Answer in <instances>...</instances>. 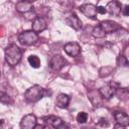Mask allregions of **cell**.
Returning <instances> with one entry per match:
<instances>
[{"mask_svg": "<svg viewBox=\"0 0 129 129\" xmlns=\"http://www.w3.org/2000/svg\"><path fill=\"white\" fill-rule=\"evenodd\" d=\"M121 13H123L125 16H128L129 15V5H125L124 8H122Z\"/></svg>", "mask_w": 129, "mask_h": 129, "instance_id": "23", "label": "cell"}, {"mask_svg": "<svg viewBox=\"0 0 129 129\" xmlns=\"http://www.w3.org/2000/svg\"><path fill=\"white\" fill-rule=\"evenodd\" d=\"M69 103H70V97H69V95H67V94H59L56 97L55 105L58 108L64 109V108H67L69 106Z\"/></svg>", "mask_w": 129, "mask_h": 129, "instance_id": "15", "label": "cell"}, {"mask_svg": "<svg viewBox=\"0 0 129 129\" xmlns=\"http://www.w3.org/2000/svg\"><path fill=\"white\" fill-rule=\"evenodd\" d=\"M36 123H37L36 117L33 114H27L21 119L20 127L22 129H33L36 126Z\"/></svg>", "mask_w": 129, "mask_h": 129, "instance_id": "5", "label": "cell"}, {"mask_svg": "<svg viewBox=\"0 0 129 129\" xmlns=\"http://www.w3.org/2000/svg\"><path fill=\"white\" fill-rule=\"evenodd\" d=\"M37 40H38V35L33 30H25L18 35V41L22 45H32L36 43Z\"/></svg>", "mask_w": 129, "mask_h": 129, "instance_id": "3", "label": "cell"}, {"mask_svg": "<svg viewBox=\"0 0 129 129\" xmlns=\"http://www.w3.org/2000/svg\"><path fill=\"white\" fill-rule=\"evenodd\" d=\"M97 13L105 14V13H106V9H105V7H103V6H99V7L97 8Z\"/></svg>", "mask_w": 129, "mask_h": 129, "instance_id": "24", "label": "cell"}, {"mask_svg": "<svg viewBox=\"0 0 129 129\" xmlns=\"http://www.w3.org/2000/svg\"><path fill=\"white\" fill-rule=\"evenodd\" d=\"M27 60H28L29 64H30L32 68L37 69V68L40 67V59H39V57H38L37 55H34V54L29 55L28 58H27Z\"/></svg>", "mask_w": 129, "mask_h": 129, "instance_id": "17", "label": "cell"}, {"mask_svg": "<svg viewBox=\"0 0 129 129\" xmlns=\"http://www.w3.org/2000/svg\"><path fill=\"white\" fill-rule=\"evenodd\" d=\"M88 114L86 113V112H80L78 115H77V121L79 122V123H81V124H83V123H86L87 121H88Z\"/></svg>", "mask_w": 129, "mask_h": 129, "instance_id": "20", "label": "cell"}, {"mask_svg": "<svg viewBox=\"0 0 129 129\" xmlns=\"http://www.w3.org/2000/svg\"><path fill=\"white\" fill-rule=\"evenodd\" d=\"M80 11L88 18L91 19H96L97 18V7L93 4H84L82 6H80Z\"/></svg>", "mask_w": 129, "mask_h": 129, "instance_id": "7", "label": "cell"}, {"mask_svg": "<svg viewBox=\"0 0 129 129\" xmlns=\"http://www.w3.org/2000/svg\"><path fill=\"white\" fill-rule=\"evenodd\" d=\"M118 64L119 66H127L128 64V57H126L123 54H120L118 57Z\"/></svg>", "mask_w": 129, "mask_h": 129, "instance_id": "22", "label": "cell"}, {"mask_svg": "<svg viewBox=\"0 0 129 129\" xmlns=\"http://www.w3.org/2000/svg\"><path fill=\"white\" fill-rule=\"evenodd\" d=\"M0 102H1V103H4V104H9V103H11L12 101H11L10 97H9L7 94H5V93H3V92H0Z\"/></svg>", "mask_w": 129, "mask_h": 129, "instance_id": "21", "label": "cell"}, {"mask_svg": "<svg viewBox=\"0 0 129 129\" xmlns=\"http://www.w3.org/2000/svg\"><path fill=\"white\" fill-rule=\"evenodd\" d=\"M44 94H45V91L42 87L38 85H34L25 92L24 97L28 102H37L44 96Z\"/></svg>", "mask_w": 129, "mask_h": 129, "instance_id": "2", "label": "cell"}, {"mask_svg": "<svg viewBox=\"0 0 129 129\" xmlns=\"http://www.w3.org/2000/svg\"><path fill=\"white\" fill-rule=\"evenodd\" d=\"M22 51L16 44H10L5 48V60L8 64L14 67L21 60Z\"/></svg>", "mask_w": 129, "mask_h": 129, "instance_id": "1", "label": "cell"}, {"mask_svg": "<svg viewBox=\"0 0 129 129\" xmlns=\"http://www.w3.org/2000/svg\"><path fill=\"white\" fill-rule=\"evenodd\" d=\"M43 121L46 124H48V125H50V126H52L54 128H58V127H61L62 126V120L59 117H57V116L50 115V116L44 117L43 118Z\"/></svg>", "mask_w": 129, "mask_h": 129, "instance_id": "14", "label": "cell"}, {"mask_svg": "<svg viewBox=\"0 0 129 129\" xmlns=\"http://www.w3.org/2000/svg\"><path fill=\"white\" fill-rule=\"evenodd\" d=\"M106 12L113 16H119L122 11V5L117 0H112L106 5Z\"/></svg>", "mask_w": 129, "mask_h": 129, "instance_id": "6", "label": "cell"}, {"mask_svg": "<svg viewBox=\"0 0 129 129\" xmlns=\"http://www.w3.org/2000/svg\"><path fill=\"white\" fill-rule=\"evenodd\" d=\"M66 63H67L66 58L63 56H61L60 54H55V55L51 56V58L49 60V66L54 71L60 70L63 66H66Z\"/></svg>", "mask_w": 129, "mask_h": 129, "instance_id": "8", "label": "cell"}, {"mask_svg": "<svg viewBox=\"0 0 129 129\" xmlns=\"http://www.w3.org/2000/svg\"><path fill=\"white\" fill-rule=\"evenodd\" d=\"M0 77H1V72H0Z\"/></svg>", "mask_w": 129, "mask_h": 129, "instance_id": "26", "label": "cell"}, {"mask_svg": "<svg viewBox=\"0 0 129 129\" xmlns=\"http://www.w3.org/2000/svg\"><path fill=\"white\" fill-rule=\"evenodd\" d=\"M99 26L105 33H112L121 28V26L117 22L112 21V20H104V21L100 22Z\"/></svg>", "mask_w": 129, "mask_h": 129, "instance_id": "4", "label": "cell"}, {"mask_svg": "<svg viewBox=\"0 0 129 129\" xmlns=\"http://www.w3.org/2000/svg\"><path fill=\"white\" fill-rule=\"evenodd\" d=\"M24 1H28V2H31V3H32V2H34V1H36V0H24Z\"/></svg>", "mask_w": 129, "mask_h": 129, "instance_id": "25", "label": "cell"}, {"mask_svg": "<svg viewBox=\"0 0 129 129\" xmlns=\"http://www.w3.org/2000/svg\"><path fill=\"white\" fill-rule=\"evenodd\" d=\"M66 23L68 25H70L71 27H73L75 30H80L82 28V21L75 13H73L71 16H69L66 19Z\"/></svg>", "mask_w": 129, "mask_h": 129, "instance_id": "13", "label": "cell"}, {"mask_svg": "<svg viewBox=\"0 0 129 129\" xmlns=\"http://www.w3.org/2000/svg\"><path fill=\"white\" fill-rule=\"evenodd\" d=\"M66 53L70 56H78L81 52V47L79 45V43L75 42V41H71V42H68L64 47H63Z\"/></svg>", "mask_w": 129, "mask_h": 129, "instance_id": "9", "label": "cell"}, {"mask_svg": "<svg viewBox=\"0 0 129 129\" xmlns=\"http://www.w3.org/2000/svg\"><path fill=\"white\" fill-rule=\"evenodd\" d=\"M92 34H93V36L96 37V38H103V37H105V35H106V33L101 29V27H100L99 25L96 26V27L93 29Z\"/></svg>", "mask_w": 129, "mask_h": 129, "instance_id": "19", "label": "cell"}, {"mask_svg": "<svg viewBox=\"0 0 129 129\" xmlns=\"http://www.w3.org/2000/svg\"><path fill=\"white\" fill-rule=\"evenodd\" d=\"M32 8H33L32 3L31 2H28V1L21 0V1H19L16 4V10L18 12H20V13H26V12L30 11Z\"/></svg>", "mask_w": 129, "mask_h": 129, "instance_id": "16", "label": "cell"}, {"mask_svg": "<svg viewBox=\"0 0 129 129\" xmlns=\"http://www.w3.org/2000/svg\"><path fill=\"white\" fill-rule=\"evenodd\" d=\"M116 91H117V89L115 87H113L112 85H106L99 90V93H100L101 97H103L106 100H109L115 95Z\"/></svg>", "mask_w": 129, "mask_h": 129, "instance_id": "11", "label": "cell"}, {"mask_svg": "<svg viewBox=\"0 0 129 129\" xmlns=\"http://www.w3.org/2000/svg\"><path fill=\"white\" fill-rule=\"evenodd\" d=\"M114 118L120 126L127 127L129 125V117L125 112H121V111L115 112L114 113Z\"/></svg>", "mask_w": 129, "mask_h": 129, "instance_id": "12", "label": "cell"}, {"mask_svg": "<svg viewBox=\"0 0 129 129\" xmlns=\"http://www.w3.org/2000/svg\"><path fill=\"white\" fill-rule=\"evenodd\" d=\"M113 72V68L112 67H109V66H106V67H103L100 69L99 71V76L101 78H104V77H108L111 75V73Z\"/></svg>", "mask_w": 129, "mask_h": 129, "instance_id": "18", "label": "cell"}, {"mask_svg": "<svg viewBox=\"0 0 129 129\" xmlns=\"http://www.w3.org/2000/svg\"><path fill=\"white\" fill-rule=\"evenodd\" d=\"M46 27H47V22H46V19L44 17L37 16L34 18V20L32 22V30L34 32L39 33L41 31H43Z\"/></svg>", "mask_w": 129, "mask_h": 129, "instance_id": "10", "label": "cell"}]
</instances>
